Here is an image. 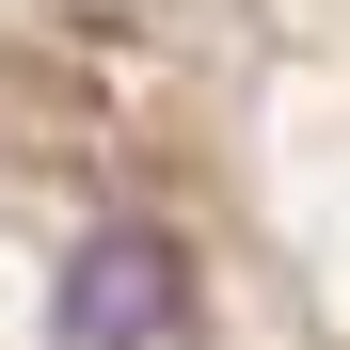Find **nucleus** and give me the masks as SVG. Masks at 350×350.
<instances>
[{
	"label": "nucleus",
	"instance_id": "nucleus-1",
	"mask_svg": "<svg viewBox=\"0 0 350 350\" xmlns=\"http://www.w3.org/2000/svg\"><path fill=\"white\" fill-rule=\"evenodd\" d=\"M144 334H175V255H159V239H80V271H64V350H144Z\"/></svg>",
	"mask_w": 350,
	"mask_h": 350
}]
</instances>
